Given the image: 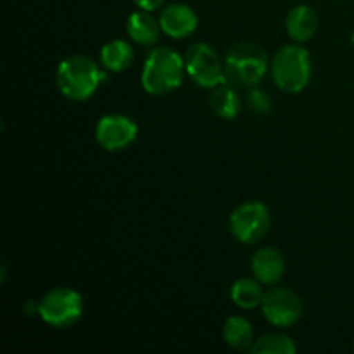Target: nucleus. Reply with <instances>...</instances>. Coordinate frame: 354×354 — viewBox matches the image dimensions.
Here are the masks:
<instances>
[{
    "instance_id": "obj_8",
    "label": "nucleus",
    "mask_w": 354,
    "mask_h": 354,
    "mask_svg": "<svg viewBox=\"0 0 354 354\" xmlns=\"http://www.w3.org/2000/svg\"><path fill=\"white\" fill-rule=\"evenodd\" d=\"M263 317L275 327H292L303 315V301L294 290L275 287L265 294L261 303Z\"/></svg>"
},
{
    "instance_id": "obj_4",
    "label": "nucleus",
    "mask_w": 354,
    "mask_h": 354,
    "mask_svg": "<svg viewBox=\"0 0 354 354\" xmlns=\"http://www.w3.org/2000/svg\"><path fill=\"white\" fill-rule=\"evenodd\" d=\"M270 68L265 48L251 41H241L230 47L225 57V71L228 83L252 86L261 82Z\"/></svg>"
},
{
    "instance_id": "obj_21",
    "label": "nucleus",
    "mask_w": 354,
    "mask_h": 354,
    "mask_svg": "<svg viewBox=\"0 0 354 354\" xmlns=\"http://www.w3.org/2000/svg\"><path fill=\"white\" fill-rule=\"evenodd\" d=\"M351 44H353V47H354V31H353V37H351Z\"/></svg>"
},
{
    "instance_id": "obj_16",
    "label": "nucleus",
    "mask_w": 354,
    "mask_h": 354,
    "mask_svg": "<svg viewBox=\"0 0 354 354\" xmlns=\"http://www.w3.org/2000/svg\"><path fill=\"white\" fill-rule=\"evenodd\" d=\"M223 339L230 348L237 351L251 349L254 344V330L251 322L244 317H230L223 325Z\"/></svg>"
},
{
    "instance_id": "obj_15",
    "label": "nucleus",
    "mask_w": 354,
    "mask_h": 354,
    "mask_svg": "<svg viewBox=\"0 0 354 354\" xmlns=\"http://www.w3.org/2000/svg\"><path fill=\"white\" fill-rule=\"evenodd\" d=\"M211 111L223 120H234L241 113V99L228 83L213 88L207 99Z\"/></svg>"
},
{
    "instance_id": "obj_1",
    "label": "nucleus",
    "mask_w": 354,
    "mask_h": 354,
    "mask_svg": "<svg viewBox=\"0 0 354 354\" xmlns=\"http://www.w3.org/2000/svg\"><path fill=\"white\" fill-rule=\"evenodd\" d=\"M106 80V73L88 55H71L61 61L55 73L59 92L69 100L82 102L90 99Z\"/></svg>"
},
{
    "instance_id": "obj_11",
    "label": "nucleus",
    "mask_w": 354,
    "mask_h": 354,
    "mask_svg": "<svg viewBox=\"0 0 354 354\" xmlns=\"http://www.w3.org/2000/svg\"><path fill=\"white\" fill-rule=\"evenodd\" d=\"M251 270L254 279H258L263 286H273L280 282L286 273V259L279 249L261 248L252 256Z\"/></svg>"
},
{
    "instance_id": "obj_13",
    "label": "nucleus",
    "mask_w": 354,
    "mask_h": 354,
    "mask_svg": "<svg viewBox=\"0 0 354 354\" xmlns=\"http://www.w3.org/2000/svg\"><path fill=\"white\" fill-rule=\"evenodd\" d=\"M161 24L159 21H156V17L152 16L149 10H135L128 16L127 19V33L135 44L144 45H154L158 41L159 33H161Z\"/></svg>"
},
{
    "instance_id": "obj_3",
    "label": "nucleus",
    "mask_w": 354,
    "mask_h": 354,
    "mask_svg": "<svg viewBox=\"0 0 354 354\" xmlns=\"http://www.w3.org/2000/svg\"><path fill=\"white\" fill-rule=\"evenodd\" d=\"M270 71H272L273 82L282 92H303L313 73L310 52L299 45H286L272 59Z\"/></svg>"
},
{
    "instance_id": "obj_6",
    "label": "nucleus",
    "mask_w": 354,
    "mask_h": 354,
    "mask_svg": "<svg viewBox=\"0 0 354 354\" xmlns=\"http://www.w3.org/2000/svg\"><path fill=\"white\" fill-rule=\"evenodd\" d=\"M187 75L204 88H216V86L228 83L225 62L218 55L211 45L199 41L190 45L185 54Z\"/></svg>"
},
{
    "instance_id": "obj_7",
    "label": "nucleus",
    "mask_w": 354,
    "mask_h": 354,
    "mask_svg": "<svg viewBox=\"0 0 354 354\" xmlns=\"http://www.w3.org/2000/svg\"><path fill=\"white\" fill-rule=\"evenodd\" d=\"M230 232L242 244H254L261 241L270 230L272 216L268 207L259 201H248L242 203L232 211L230 214Z\"/></svg>"
},
{
    "instance_id": "obj_22",
    "label": "nucleus",
    "mask_w": 354,
    "mask_h": 354,
    "mask_svg": "<svg viewBox=\"0 0 354 354\" xmlns=\"http://www.w3.org/2000/svg\"><path fill=\"white\" fill-rule=\"evenodd\" d=\"M353 349H354V341H353Z\"/></svg>"
},
{
    "instance_id": "obj_18",
    "label": "nucleus",
    "mask_w": 354,
    "mask_h": 354,
    "mask_svg": "<svg viewBox=\"0 0 354 354\" xmlns=\"http://www.w3.org/2000/svg\"><path fill=\"white\" fill-rule=\"evenodd\" d=\"M249 351L254 354H296L297 348L289 335L282 332H272L254 341Z\"/></svg>"
},
{
    "instance_id": "obj_2",
    "label": "nucleus",
    "mask_w": 354,
    "mask_h": 354,
    "mask_svg": "<svg viewBox=\"0 0 354 354\" xmlns=\"http://www.w3.org/2000/svg\"><path fill=\"white\" fill-rule=\"evenodd\" d=\"M185 73V59L178 52L171 47H158L145 59L142 86L151 95H166L182 85Z\"/></svg>"
},
{
    "instance_id": "obj_10",
    "label": "nucleus",
    "mask_w": 354,
    "mask_h": 354,
    "mask_svg": "<svg viewBox=\"0 0 354 354\" xmlns=\"http://www.w3.org/2000/svg\"><path fill=\"white\" fill-rule=\"evenodd\" d=\"M159 24H161L162 33H166L168 37L187 38L197 30L199 19L192 7L185 6V3H169L161 10Z\"/></svg>"
},
{
    "instance_id": "obj_17",
    "label": "nucleus",
    "mask_w": 354,
    "mask_h": 354,
    "mask_svg": "<svg viewBox=\"0 0 354 354\" xmlns=\"http://www.w3.org/2000/svg\"><path fill=\"white\" fill-rule=\"evenodd\" d=\"M263 283L258 279H241L234 282L230 289V297L234 304H237L242 310H252L256 306H261L265 299V290Z\"/></svg>"
},
{
    "instance_id": "obj_14",
    "label": "nucleus",
    "mask_w": 354,
    "mask_h": 354,
    "mask_svg": "<svg viewBox=\"0 0 354 354\" xmlns=\"http://www.w3.org/2000/svg\"><path fill=\"white\" fill-rule=\"evenodd\" d=\"M133 48L124 40H111L100 48V62L107 71L121 73L133 62Z\"/></svg>"
},
{
    "instance_id": "obj_9",
    "label": "nucleus",
    "mask_w": 354,
    "mask_h": 354,
    "mask_svg": "<svg viewBox=\"0 0 354 354\" xmlns=\"http://www.w3.org/2000/svg\"><path fill=\"white\" fill-rule=\"evenodd\" d=\"M138 135V127L124 114H107L95 127V140L104 151L118 152L130 147Z\"/></svg>"
},
{
    "instance_id": "obj_19",
    "label": "nucleus",
    "mask_w": 354,
    "mask_h": 354,
    "mask_svg": "<svg viewBox=\"0 0 354 354\" xmlns=\"http://www.w3.org/2000/svg\"><path fill=\"white\" fill-rule=\"evenodd\" d=\"M249 104L258 113H268L270 107H272V100H270V97L263 90H252L249 93Z\"/></svg>"
},
{
    "instance_id": "obj_12",
    "label": "nucleus",
    "mask_w": 354,
    "mask_h": 354,
    "mask_svg": "<svg viewBox=\"0 0 354 354\" xmlns=\"http://www.w3.org/2000/svg\"><path fill=\"white\" fill-rule=\"evenodd\" d=\"M320 28L318 12L310 6H296L286 17V30L296 41H308L317 35Z\"/></svg>"
},
{
    "instance_id": "obj_20",
    "label": "nucleus",
    "mask_w": 354,
    "mask_h": 354,
    "mask_svg": "<svg viewBox=\"0 0 354 354\" xmlns=\"http://www.w3.org/2000/svg\"><path fill=\"white\" fill-rule=\"evenodd\" d=\"M165 2L166 0H133V3L138 9L149 10V12H154V10L161 9L165 6Z\"/></svg>"
},
{
    "instance_id": "obj_5",
    "label": "nucleus",
    "mask_w": 354,
    "mask_h": 354,
    "mask_svg": "<svg viewBox=\"0 0 354 354\" xmlns=\"http://www.w3.org/2000/svg\"><path fill=\"white\" fill-rule=\"evenodd\" d=\"M38 315L55 328L71 327L83 315V297L68 287L52 289L38 303Z\"/></svg>"
}]
</instances>
